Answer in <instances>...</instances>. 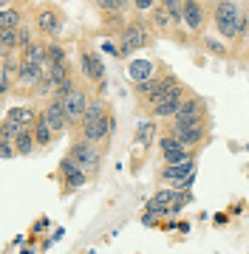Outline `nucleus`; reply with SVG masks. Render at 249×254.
I'll return each instance as SVG.
<instances>
[{
	"label": "nucleus",
	"instance_id": "obj_29",
	"mask_svg": "<svg viewBox=\"0 0 249 254\" xmlns=\"http://www.w3.org/2000/svg\"><path fill=\"white\" fill-rule=\"evenodd\" d=\"M102 51H105V54H113V57H119V54H122V48H119V46H113V43H102Z\"/></svg>",
	"mask_w": 249,
	"mask_h": 254
},
{
	"label": "nucleus",
	"instance_id": "obj_7",
	"mask_svg": "<svg viewBox=\"0 0 249 254\" xmlns=\"http://www.w3.org/2000/svg\"><path fill=\"white\" fill-rule=\"evenodd\" d=\"M46 116H48V125L54 127V133H63L68 127V116H65V108H63V99L54 96V102L46 105Z\"/></svg>",
	"mask_w": 249,
	"mask_h": 254
},
{
	"label": "nucleus",
	"instance_id": "obj_9",
	"mask_svg": "<svg viewBox=\"0 0 249 254\" xmlns=\"http://www.w3.org/2000/svg\"><path fill=\"white\" fill-rule=\"evenodd\" d=\"M43 76H46V68L37 63H28V60H23L17 68V79L23 82V85H40L43 82Z\"/></svg>",
	"mask_w": 249,
	"mask_h": 254
},
{
	"label": "nucleus",
	"instance_id": "obj_11",
	"mask_svg": "<svg viewBox=\"0 0 249 254\" xmlns=\"http://www.w3.org/2000/svg\"><path fill=\"white\" fill-rule=\"evenodd\" d=\"M184 23L190 31H201L204 28V9L198 0H184Z\"/></svg>",
	"mask_w": 249,
	"mask_h": 254
},
{
	"label": "nucleus",
	"instance_id": "obj_10",
	"mask_svg": "<svg viewBox=\"0 0 249 254\" xmlns=\"http://www.w3.org/2000/svg\"><path fill=\"white\" fill-rule=\"evenodd\" d=\"M63 175H65V184H68V187H74V190H77V187H83V184L88 181V173H85V170L74 161V158H71V155L63 161Z\"/></svg>",
	"mask_w": 249,
	"mask_h": 254
},
{
	"label": "nucleus",
	"instance_id": "obj_1",
	"mask_svg": "<svg viewBox=\"0 0 249 254\" xmlns=\"http://www.w3.org/2000/svg\"><path fill=\"white\" fill-rule=\"evenodd\" d=\"M113 116H108L105 113V102L102 99H91V105H88V110H85V119H83V138H88V141H102L105 136H111L113 130Z\"/></svg>",
	"mask_w": 249,
	"mask_h": 254
},
{
	"label": "nucleus",
	"instance_id": "obj_26",
	"mask_svg": "<svg viewBox=\"0 0 249 254\" xmlns=\"http://www.w3.org/2000/svg\"><path fill=\"white\" fill-rule=\"evenodd\" d=\"M48 57H51V63H65V51L60 46H48Z\"/></svg>",
	"mask_w": 249,
	"mask_h": 254
},
{
	"label": "nucleus",
	"instance_id": "obj_3",
	"mask_svg": "<svg viewBox=\"0 0 249 254\" xmlns=\"http://www.w3.org/2000/svg\"><path fill=\"white\" fill-rule=\"evenodd\" d=\"M63 99V108H65V116H68V125H77V122H83L85 119V110H88V105H91V99L85 96L83 91H71L65 93V96H60Z\"/></svg>",
	"mask_w": 249,
	"mask_h": 254
},
{
	"label": "nucleus",
	"instance_id": "obj_23",
	"mask_svg": "<svg viewBox=\"0 0 249 254\" xmlns=\"http://www.w3.org/2000/svg\"><path fill=\"white\" fill-rule=\"evenodd\" d=\"M20 130H26V127H20L17 122H11V119H6V122H3V138H17Z\"/></svg>",
	"mask_w": 249,
	"mask_h": 254
},
{
	"label": "nucleus",
	"instance_id": "obj_21",
	"mask_svg": "<svg viewBox=\"0 0 249 254\" xmlns=\"http://www.w3.org/2000/svg\"><path fill=\"white\" fill-rule=\"evenodd\" d=\"M0 43H3V51H6V54H9L14 46H20L17 28H0Z\"/></svg>",
	"mask_w": 249,
	"mask_h": 254
},
{
	"label": "nucleus",
	"instance_id": "obj_18",
	"mask_svg": "<svg viewBox=\"0 0 249 254\" xmlns=\"http://www.w3.org/2000/svg\"><path fill=\"white\" fill-rule=\"evenodd\" d=\"M6 119H11V122H17L20 127H31L37 119H34V113L28 108H11L9 113H6Z\"/></svg>",
	"mask_w": 249,
	"mask_h": 254
},
{
	"label": "nucleus",
	"instance_id": "obj_2",
	"mask_svg": "<svg viewBox=\"0 0 249 254\" xmlns=\"http://www.w3.org/2000/svg\"><path fill=\"white\" fill-rule=\"evenodd\" d=\"M238 20H241V9L232 0H221L215 6V26L221 37H238Z\"/></svg>",
	"mask_w": 249,
	"mask_h": 254
},
{
	"label": "nucleus",
	"instance_id": "obj_4",
	"mask_svg": "<svg viewBox=\"0 0 249 254\" xmlns=\"http://www.w3.org/2000/svg\"><path fill=\"white\" fill-rule=\"evenodd\" d=\"M71 158L83 167L85 173H93V170L99 167V153H96L93 141H88V138H83V141H77V144L71 147Z\"/></svg>",
	"mask_w": 249,
	"mask_h": 254
},
{
	"label": "nucleus",
	"instance_id": "obj_20",
	"mask_svg": "<svg viewBox=\"0 0 249 254\" xmlns=\"http://www.w3.org/2000/svg\"><path fill=\"white\" fill-rule=\"evenodd\" d=\"M175 116H201V99H198V96L184 99V105H181V110H178Z\"/></svg>",
	"mask_w": 249,
	"mask_h": 254
},
{
	"label": "nucleus",
	"instance_id": "obj_5",
	"mask_svg": "<svg viewBox=\"0 0 249 254\" xmlns=\"http://www.w3.org/2000/svg\"><path fill=\"white\" fill-rule=\"evenodd\" d=\"M181 105H184V93L175 85V88H170V91L153 105V113H156V116H175V113L181 110Z\"/></svg>",
	"mask_w": 249,
	"mask_h": 254
},
{
	"label": "nucleus",
	"instance_id": "obj_15",
	"mask_svg": "<svg viewBox=\"0 0 249 254\" xmlns=\"http://www.w3.org/2000/svg\"><path fill=\"white\" fill-rule=\"evenodd\" d=\"M173 136L181 141L184 147H193L204 138V125H195V127H184V130H173Z\"/></svg>",
	"mask_w": 249,
	"mask_h": 254
},
{
	"label": "nucleus",
	"instance_id": "obj_17",
	"mask_svg": "<svg viewBox=\"0 0 249 254\" xmlns=\"http://www.w3.org/2000/svg\"><path fill=\"white\" fill-rule=\"evenodd\" d=\"M190 175H193V158H190V161L170 164L165 170V178H170V181H181V178H190Z\"/></svg>",
	"mask_w": 249,
	"mask_h": 254
},
{
	"label": "nucleus",
	"instance_id": "obj_28",
	"mask_svg": "<svg viewBox=\"0 0 249 254\" xmlns=\"http://www.w3.org/2000/svg\"><path fill=\"white\" fill-rule=\"evenodd\" d=\"M17 40H20V48L31 46V31H28V28H23V26H20V28H17Z\"/></svg>",
	"mask_w": 249,
	"mask_h": 254
},
{
	"label": "nucleus",
	"instance_id": "obj_8",
	"mask_svg": "<svg viewBox=\"0 0 249 254\" xmlns=\"http://www.w3.org/2000/svg\"><path fill=\"white\" fill-rule=\"evenodd\" d=\"M145 40H148V37H145V28L142 26H128L125 34H122V46H119L122 54H133L136 48L145 46Z\"/></svg>",
	"mask_w": 249,
	"mask_h": 254
},
{
	"label": "nucleus",
	"instance_id": "obj_22",
	"mask_svg": "<svg viewBox=\"0 0 249 254\" xmlns=\"http://www.w3.org/2000/svg\"><path fill=\"white\" fill-rule=\"evenodd\" d=\"M0 28H20V11L14 9L0 11Z\"/></svg>",
	"mask_w": 249,
	"mask_h": 254
},
{
	"label": "nucleus",
	"instance_id": "obj_27",
	"mask_svg": "<svg viewBox=\"0 0 249 254\" xmlns=\"http://www.w3.org/2000/svg\"><path fill=\"white\" fill-rule=\"evenodd\" d=\"M204 46L210 48V51H215V54H227V46H221V43H218V40H210V37H207V40H204Z\"/></svg>",
	"mask_w": 249,
	"mask_h": 254
},
{
	"label": "nucleus",
	"instance_id": "obj_25",
	"mask_svg": "<svg viewBox=\"0 0 249 254\" xmlns=\"http://www.w3.org/2000/svg\"><path fill=\"white\" fill-rule=\"evenodd\" d=\"M96 6L105 11H119L122 6H125V0H96Z\"/></svg>",
	"mask_w": 249,
	"mask_h": 254
},
{
	"label": "nucleus",
	"instance_id": "obj_24",
	"mask_svg": "<svg viewBox=\"0 0 249 254\" xmlns=\"http://www.w3.org/2000/svg\"><path fill=\"white\" fill-rule=\"evenodd\" d=\"M153 20H156V26H167V23L173 20V14H170V11L165 9V6H159V9L153 11Z\"/></svg>",
	"mask_w": 249,
	"mask_h": 254
},
{
	"label": "nucleus",
	"instance_id": "obj_14",
	"mask_svg": "<svg viewBox=\"0 0 249 254\" xmlns=\"http://www.w3.org/2000/svg\"><path fill=\"white\" fill-rule=\"evenodd\" d=\"M37 26L43 34H51V37H60V31H63V26H60V20H57L54 11H40L37 14Z\"/></svg>",
	"mask_w": 249,
	"mask_h": 254
},
{
	"label": "nucleus",
	"instance_id": "obj_12",
	"mask_svg": "<svg viewBox=\"0 0 249 254\" xmlns=\"http://www.w3.org/2000/svg\"><path fill=\"white\" fill-rule=\"evenodd\" d=\"M54 127L48 125V116H46V110L37 116V122H34V138H37V147H48L51 144V138H54Z\"/></svg>",
	"mask_w": 249,
	"mask_h": 254
},
{
	"label": "nucleus",
	"instance_id": "obj_30",
	"mask_svg": "<svg viewBox=\"0 0 249 254\" xmlns=\"http://www.w3.org/2000/svg\"><path fill=\"white\" fill-rule=\"evenodd\" d=\"M133 3H136V9L148 11V9H153V3H156V0H133Z\"/></svg>",
	"mask_w": 249,
	"mask_h": 254
},
{
	"label": "nucleus",
	"instance_id": "obj_6",
	"mask_svg": "<svg viewBox=\"0 0 249 254\" xmlns=\"http://www.w3.org/2000/svg\"><path fill=\"white\" fill-rule=\"evenodd\" d=\"M159 147H162V153H165L167 164H178V161H190V153H187V147L178 141V138L170 133V136H165L162 141H159Z\"/></svg>",
	"mask_w": 249,
	"mask_h": 254
},
{
	"label": "nucleus",
	"instance_id": "obj_19",
	"mask_svg": "<svg viewBox=\"0 0 249 254\" xmlns=\"http://www.w3.org/2000/svg\"><path fill=\"white\" fill-rule=\"evenodd\" d=\"M153 133H156V125H153V122H142V125L136 127V141H139V147H150V141H153Z\"/></svg>",
	"mask_w": 249,
	"mask_h": 254
},
{
	"label": "nucleus",
	"instance_id": "obj_16",
	"mask_svg": "<svg viewBox=\"0 0 249 254\" xmlns=\"http://www.w3.org/2000/svg\"><path fill=\"white\" fill-rule=\"evenodd\" d=\"M14 147H17V155H28L34 147H37V138H34V130H20L17 138H14Z\"/></svg>",
	"mask_w": 249,
	"mask_h": 254
},
{
	"label": "nucleus",
	"instance_id": "obj_13",
	"mask_svg": "<svg viewBox=\"0 0 249 254\" xmlns=\"http://www.w3.org/2000/svg\"><path fill=\"white\" fill-rule=\"evenodd\" d=\"M83 68L93 82H99V85L105 82V65H102V60L96 54H85L83 57Z\"/></svg>",
	"mask_w": 249,
	"mask_h": 254
}]
</instances>
